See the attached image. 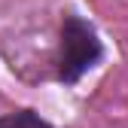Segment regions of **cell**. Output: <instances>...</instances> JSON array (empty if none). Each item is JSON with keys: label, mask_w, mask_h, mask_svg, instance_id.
<instances>
[{"label": "cell", "mask_w": 128, "mask_h": 128, "mask_svg": "<svg viewBox=\"0 0 128 128\" xmlns=\"http://www.w3.org/2000/svg\"><path fill=\"white\" fill-rule=\"evenodd\" d=\"M104 61V43L88 18L76 12L61 15L58 28V52H55V82L61 86H76L88 70H94Z\"/></svg>", "instance_id": "1"}, {"label": "cell", "mask_w": 128, "mask_h": 128, "mask_svg": "<svg viewBox=\"0 0 128 128\" xmlns=\"http://www.w3.org/2000/svg\"><path fill=\"white\" fill-rule=\"evenodd\" d=\"M0 128H55V125L46 116H40L37 110L18 107V110H9V113L0 116Z\"/></svg>", "instance_id": "2"}]
</instances>
